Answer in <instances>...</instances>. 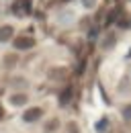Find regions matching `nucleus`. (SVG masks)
<instances>
[{
    "label": "nucleus",
    "instance_id": "obj_4",
    "mask_svg": "<svg viewBox=\"0 0 131 133\" xmlns=\"http://www.w3.org/2000/svg\"><path fill=\"white\" fill-rule=\"evenodd\" d=\"M12 37V29L10 27H2L0 29V41H8Z\"/></svg>",
    "mask_w": 131,
    "mask_h": 133
},
{
    "label": "nucleus",
    "instance_id": "obj_3",
    "mask_svg": "<svg viewBox=\"0 0 131 133\" xmlns=\"http://www.w3.org/2000/svg\"><path fill=\"white\" fill-rule=\"evenodd\" d=\"M29 10V2L27 0H18L15 4V12H27Z\"/></svg>",
    "mask_w": 131,
    "mask_h": 133
},
{
    "label": "nucleus",
    "instance_id": "obj_1",
    "mask_svg": "<svg viewBox=\"0 0 131 133\" xmlns=\"http://www.w3.org/2000/svg\"><path fill=\"white\" fill-rule=\"evenodd\" d=\"M33 45H35V39H31V37H16L15 39V47L16 49H29Z\"/></svg>",
    "mask_w": 131,
    "mask_h": 133
},
{
    "label": "nucleus",
    "instance_id": "obj_2",
    "mask_svg": "<svg viewBox=\"0 0 131 133\" xmlns=\"http://www.w3.org/2000/svg\"><path fill=\"white\" fill-rule=\"evenodd\" d=\"M41 117V109H31L25 113V121H37Z\"/></svg>",
    "mask_w": 131,
    "mask_h": 133
},
{
    "label": "nucleus",
    "instance_id": "obj_5",
    "mask_svg": "<svg viewBox=\"0 0 131 133\" xmlns=\"http://www.w3.org/2000/svg\"><path fill=\"white\" fill-rule=\"evenodd\" d=\"M12 102H15V104H25V102H27V96H23V94L12 96Z\"/></svg>",
    "mask_w": 131,
    "mask_h": 133
}]
</instances>
